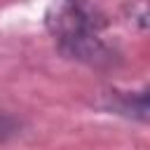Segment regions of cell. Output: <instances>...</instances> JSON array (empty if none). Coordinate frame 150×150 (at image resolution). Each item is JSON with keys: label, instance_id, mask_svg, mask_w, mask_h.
<instances>
[{"label": "cell", "instance_id": "obj_1", "mask_svg": "<svg viewBox=\"0 0 150 150\" xmlns=\"http://www.w3.org/2000/svg\"><path fill=\"white\" fill-rule=\"evenodd\" d=\"M45 23L68 56L91 66L110 63L112 52L98 40L94 14L84 0H52Z\"/></svg>", "mask_w": 150, "mask_h": 150}, {"label": "cell", "instance_id": "obj_2", "mask_svg": "<svg viewBox=\"0 0 150 150\" xmlns=\"http://www.w3.org/2000/svg\"><path fill=\"white\" fill-rule=\"evenodd\" d=\"M9 129H12V120L5 117V115H0V136H2L5 131H9Z\"/></svg>", "mask_w": 150, "mask_h": 150}]
</instances>
